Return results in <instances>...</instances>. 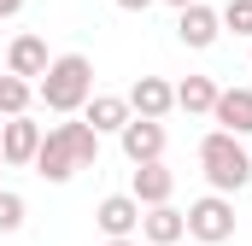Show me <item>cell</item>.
<instances>
[{"label": "cell", "mask_w": 252, "mask_h": 246, "mask_svg": "<svg viewBox=\"0 0 252 246\" xmlns=\"http://www.w3.org/2000/svg\"><path fill=\"white\" fill-rule=\"evenodd\" d=\"M211 118H217V129H229V135H252V88H217Z\"/></svg>", "instance_id": "11"}, {"label": "cell", "mask_w": 252, "mask_h": 246, "mask_svg": "<svg viewBox=\"0 0 252 246\" xmlns=\"http://www.w3.org/2000/svg\"><path fill=\"white\" fill-rule=\"evenodd\" d=\"M199 170H205V182L217 187V193H241V187L252 182V153L241 147V135L211 129V135L199 141Z\"/></svg>", "instance_id": "3"}, {"label": "cell", "mask_w": 252, "mask_h": 246, "mask_svg": "<svg viewBox=\"0 0 252 246\" xmlns=\"http://www.w3.org/2000/svg\"><path fill=\"white\" fill-rule=\"evenodd\" d=\"M129 112H135V118H170V112H176V88H170L164 76H141V82L129 88Z\"/></svg>", "instance_id": "10"}, {"label": "cell", "mask_w": 252, "mask_h": 246, "mask_svg": "<svg viewBox=\"0 0 252 246\" xmlns=\"http://www.w3.org/2000/svg\"><path fill=\"white\" fill-rule=\"evenodd\" d=\"M247 153H252V147H247Z\"/></svg>", "instance_id": "24"}, {"label": "cell", "mask_w": 252, "mask_h": 246, "mask_svg": "<svg viewBox=\"0 0 252 246\" xmlns=\"http://www.w3.org/2000/svg\"><path fill=\"white\" fill-rule=\"evenodd\" d=\"M176 106L211 118V106H217V82H211V76H188V82H176Z\"/></svg>", "instance_id": "15"}, {"label": "cell", "mask_w": 252, "mask_h": 246, "mask_svg": "<svg viewBox=\"0 0 252 246\" xmlns=\"http://www.w3.org/2000/svg\"><path fill=\"white\" fill-rule=\"evenodd\" d=\"M182 235H188V211H176L170 199H164V205H141V241L176 246Z\"/></svg>", "instance_id": "7"}, {"label": "cell", "mask_w": 252, "mask_h": 246, "mask_svg": "<svg viewBox=\"0 0 252 246\" xmlns=\"http://www.w3.org/2000/svg\"><path fill=\"white\" fill-rule=\"evenodd\" d=\"M35 94H41V106H47V112L76 118V112L88 106V94H94V64H88V53H59V59L41 70Z\"/></svg>", "instance_id": "2"}, {"label": "cell", "mask_w": 252, "mask_h": 246, "mask_svg": "<svg viewBox=\"0 0 252 246\" xmlns=\"http://www.w3.org/2000/svg\"><path fill=\"white\" fill-rule=\"evenodd\" d=\"M118 6H124V12H147L153 0H118Z\"/></svg>", "instance_id": "19"}, {"label": "cell", "mask_w": 252, "mask_h": 246, "mask_svg": "<svg viewBox=\"0 0 252 246\" xmlns=\"http://www.w3.org/2000/svg\"><path fill=\"white\" fill-rule=\"evenodd\" d=\"M94 223H100L106 241H112V235H135V229H141V199H135V193H106L100 211H94Z\"/></svg>", "instance_id": "9"}, {"label": "cell", "mask_w": 252, "mask_h": 246, "mask_svg": "<svg viewBox=\"0 0 252 246\" xmlns=\"http://www.w3.org/2000/svg\"><path fill=\"white\" fill-rule=\"evenodd\" d=\"M129 193H135L141 205H164V199L176 193V176H170L158 158H147V164H135V182H129Z\"/></svg>", "instance_id": "13"}, {"label": "cell", "mask_w": 252, "mask_h": 246, "mask_svg": "<svg viewBox=\"0 0 252 246\" xmlns=\"http://www.w3.org/2000/svg\"><path fill=\"white\" fill-rule=\"evenodd\" d=\"M24 229V193L0 187V235H18Z\"/></svg>", "instance_id": "17"}, {"label": "cell", "mask_w": 252, "mask_h": 246, "mask_svg": "<svg viewBox=\"0 0 252 246\" xmlns=\"http://www.w3.org/2000/svg\"><path fill=\"white\" fill-rule=\"evenodd\" d=\"M106 246H141V241H135V235H112Z\"/></svg>", "instance_id": "20"}, {"label": "cell", "mask_w": 252, "mask_h": 246, "mask_svg": "<svg viewBox=\"0 0 252 246\" xmlns=\"http://www.w3.org/2000/svg\"><path fill=\"white\" fill-rule=\"evenodd\" d=\"M47 41H41V35H18V41H12V47H6V70H12V76H24V82H30V76H41V70H47Z\"/></svg>", "instance_id": "14"}, {"label": "cell", "mask_w": 252, "mask_h": 246, "mask_svg": "<svg viewBox=\"0 0 252 246\" xmlns=\"http://www.w3.org/2000/svg\"><path fill=\"white\" fill-rule=\"evenodd\" d=\"M30 82L24 76H12V70H0V118H18V112H30Z\"/></svg>", "instance_id": "16"}, {"label": "cell", "mask_w": 252, "mask_h": 246, "mask_svg": "<svg viewBox=\"0 0 252 246\" xmlns=\"http://www.w3.org/2000/svg\"><path fill=\"white\" fill-rule=\"evenodd\" d=\"M217 35H223V18H217L211 6L188 0V6H182V18H176V41L193 47V53H205V47H217Z\"/></svg>", "instance_id": "6"}, {"label": "cell", "mask_w": 252, "mask_h": 246, "mask_svg": "<svg viewBox=\"0 0 252 246\" xmlns=\"http://www.w3.org/2000/svg\"><path fill=\"white\" fill-rule=\"evenodd\" d=\"M18 6H24V0H0V18H12V12H18Z\"/></svg>", "instance_id": "21"}, {"label": "cell", "mask_w": 252, "mask_h": 246, "mask_svg": "<svg viewBox=\"0 0 252 246\" xmlns=\"http://www.w3.org/2000/svg\"><path fill=\"white\" fill-rule=\"evenodd\" d=\"M35 147H41V123H30L24 112L0 123V153H6V164H35Z\"/></svg>", "instance_id": "8"}, {"label": "cell", "mask_w": 252, "mask_h": 246, "mask_svg": "<svg viewBox=\"0 0 252 246\" xmlns=\"http://www.w3.org/2000/svg\"><path fill=\"white\" fill-rule=\"evenodd\" d=\"M129 164H147V158H164V118H129L118 129Z\"/></svg>", "instance_id": "5"}, {"label": "cell", "mask_w": 252, "mask_h": 246, "mask_svg": "<svg viewBox=\"0 0 252 246\" xmlns=\"http://www.w3.org/2000/svg\"><path fill=\"white\" fill-rule=\"evenodd\" d=\"M88 164H100V135H94L88 118L82 123H53L41 135V147H35V176L41 182H70Z\"/></svg>", "instance_id": "1"}, {"label": "cell", "mask_w": 252, "mask_h": 246, "mask_svg": "<svg viewBox=\"0 0 252 246\" xmlns=\"http://www.w3.org/2000/svg\"><path fill=\"white\" fill-rule=\"evenodd\" d=\"M82 118L94 123V135H118V129H124L135 112H129V94H88Z\"/></svg>", "instance_id": "12"}, {"label": "cell", "mask_w": 252, "mask_h": 246, "mask_svg": "<svg viewBox=\"0 0 252 246\" xmlns=\"http://www.w3.org/2000/svg\"><path fill=\"white\" fill-rule=\"evenodd\" d=\"M0 170H6V153H0Z\"/></svg>", "instance_id": "22"}, {"label": "cell", "mask_w": 252, "mask_h": 246, "mask_svg": "<svg viewBox=\"0 0 252 246\" xmlns=\"http://www.w3.org/2000/svg\"><path fill=\"white\" fill-rule=\"evenodd\" d=\"M188 235L193 241H205V246H223V241H235V205H229V193H205V199H193L188 205Z\"/></svg>", "instance_id": "4"}, {"label": "cell", "mask_w": 252, "mask_h": 246, "mask_svg": "<svg viewBox=\"0 0 252 246\" xmlns=\"http://www.w3.org/2000/svg\"><path fill=\"white\" fill-rule=\"evenodd\" d=\"M217 18H223V30H235V35H252V0H229Z\"/></svg>", "instance_id": "18"}, {"label": "cell", "mask_w": 252, "mask_h": 246, "mask_svg": "<svg viewBox=\"0 0 252 246\" xmlns=\"http://www.w3.org/2000/svg\"><path fill=\"white\" fill-rule=\"evenodd\" d=\"M170 6H188V0H170Z\"/></svg>", "instance_id": "23"}]
</instances>
